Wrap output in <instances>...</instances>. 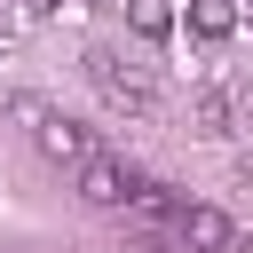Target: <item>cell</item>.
<instances>
[{
  "instance_id": "6da1fadb",
  "label": "cell",
  "mask_w": 253,
  "mask_h": 253,
  "mask_svg": "<svg viewBox=\"0 0 253 253\" xmlns=\"http://www.w3.org/2000/svg\"><path fill=\"white\" fill-rule=\"evenodd\" d=\"M87 79H95V95H103L111 111H134V119L158 111V79H150L142 63H126L119 47H87Z\"/></svg>"
},
{
  "instance_id": "7a4b0ae2",
  "label": "cell",
  "mask_w": 253,
  "mask_h": 253,
  "mask_svg": "<svg viewBox=\"0 0 253 253\" xmlns=\"http://www.w3.org/2000/svg\"><path fill=\"white\" fill-rule=\"evenodd\" d=\"M134 190H142V174H134L126 158H111V150H95V158L79 166V198H87V206H119V213H126Z\"/></svg>"
},
{
  "instance_id": "3957f363",
  "label": "cell",
  "mask_w": 253,
  "mask_h": 253,
  "mask_svg": "<svg viewBox=\"0 0 253 253\" xmlns=\"http://www.w3.org/2000/svg\"><path fill=\"white\" fill-rule=\"evenodd\" d=\"M32 142H40V158H55V166H87V158H95V134H87L79 119H63V111H47V119L32 126Z\"/></svg>"
},
{
  "instance_id": "277c9868",
  "label": "cell",
  "mask_w": 253,
  "mask_h": 253,
  "mask_svg": "<svg viewBox=\"0 0 253 253\" xmlns=\"http://www.w3.org/2000/svg\"><path fill=\"white\" fill-rule=\"evenodd\" d=\"M174 237H182V253H229V245H237V229H229L221 206H182Z\"/></svg>"
},
{
  "instance_id": "5b68a950",
  "label": "cell",
  "mask_w": 253,
  "mask_h": 253,
  "mask_svg": "<svg viewBox=\"0 0 253 253\" xmlns=\"http://www.w3.org/2000/svg\"><path fill=\"white\" fill-rule=\"evenodd\" d=\"M190 126H198L206 142L237 134V126H245V119H237V95H229V87H198V103H190Z\"/></svg>"
},
{
  "instance_id": "8992f818",
  "label": "cell",
  "mask_w": 253,
  "mask_h": 253,
  "mask_svg": "<svg viewBox=\"0 0 253 253\" xmlns=\"http://www.w3.org/2000/svg\"><path fill=\"white\" fill-rule=\"evenodd\" d=\"M237 16H245L237 0H190V32H198V40H229Z\"/></svg>"
},
{
  "instance_id": "52a82bcc",
  "label": "cell",
  "mask_w": 253,
  "mask_h": 253,
  "mask_svg": "<svg viewBox=\"0 0 253 253\" xmlns=\"http://www.w3.org/2000/svg\"><path fill=\"white\" fill-rule=\"evenodd\" d=\"M126 213H134V221H182V198H166V182H142V190L126 198Z\"/></svg>"
},
{
  "instance_id": "ba28073f",
  "label": "cell",
  "mask_w": 253,
  "mask_h": 253,
  "mask_svg": "<svg viewBox=\"0 0 253 253\" xmlns=\"http://www.w3.org/2000/svg\"><path fill=\"white\" fill-rule=\"evenodd\" d=\"M134 32H142V40H166V32H174V16H166L158 0H134Z\"/></svg>"
},
{
  "instance_id": "9c48e42d",
  "label": "cell",
  "mask_w": 253,
  "mask_h": 253,
  "mask_svg": "<svg viewBox=\"0 0 253 253\" xmlns=\"http://www.w3.org/2000/svg\"><path fill=\"white\" fill-rule=\"evenodd\" d=\"M8 119H24V126H40V119H47V103H40V95H16V103H8Z\"/></svg>"
},
{
  "instance_id": "30bf717a",
  "label": "cell",
  "mask_w": 253,
  "mask_h": 253,
  "mask_svg": "<svg viewBox=\"0 0 253 253\" xmlns=\"http://www.w3.org/2000/svg\"><path fill=\"white\" fill-rule=\"evenodd\" d=\"M55 8H63V0H24V16H40V24H47Z\"/></svg>"
},
{
  "instance_id": "8fae6325",
  "label": "cell",
  "mask_w": 253,
  "mask_h": 253,
  "mask_svg": "<svg viewBox=\"0 0 253 253\" xmlns=\"http://www.w3.org/2000/svg\"><path fill=\"white\" fill-rule=\"evenodd\" d=\"M134 253H174V245H158V237H142V245H134Z\"/></svg>"
},
{
  "instance_id": "7c38bea8",
  "label": "cell",
  "mask_w": 253,
  "mask_h": 253,
  "mask_svg": "<svg viewBox=\"0 0 253 253\" xmlns=\"http://www.w3.org/2000/svg\"><path fill=\"white\" fill-rule=\"evenodd\" d=\"M229 253H253V237H237V245H229Z\"/></svg>"
}]
</instances>
